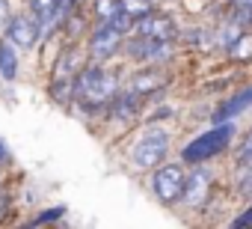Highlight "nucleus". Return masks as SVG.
Segmentation results:
<instances>
[{
  "mask_svg": "<svg viewBox=\"0 0 252 229\" xmlns=\"http://www.w3.org/2000/svg\"><path fill=\"white\" fill-rule=\"evenodd\" d=\"M119 89H122V80L116 72H110L101 63H86L74 77V104L92 113V110H101Z\"/></svg>",
  "mask_w": 252,
  "mask_h": 229,
  "instance_id": "f257e3e1",
  "label": "nucleus"
},
{
  "mask_svg": "<svg viewBox=\"0 0 252 229\" xmlns=\"http://www.w3.org/2000/svg\"><path fill=\"white\" fill-rule=\"evenodd\" d=\"M234 137V125L225 122V125H211L208 131H202L199 137H193L190 143H184L181 149V164L184 167H199V164H208L214 161L217 155H222L228 149Z\"/></svg>",
  "mask_w": 252,
  "mask_h": 229,
  "instance_id": "f03ea898",
  "label": "nucleus"
},
{
  "mask_svg": "<svg viewBox=\"0 0 252 229\" xmlns=\"http://www.w3.org/2000/svg\"><path fill=\"white\" fill-rule=\"evenodd\" d=\"M169 149H172V134L166 128H158V125H149L131 146V167L146 173V170H155L160 167L166 158H169Z\"/></svg>",
  "mask_w": 252,
  "mask_h": 229,
  "instance_id": "7ed1b4c3",
  "label": "nucleus"
},
{
  "mask_svg": "<svg viewBox=\"0 0 252 229\" xmlns=\"http://www.w3.org/2000/svg\"><path fill=\"white\" fill-rule=\"evenodd\" d=\"M184 185H187V167L184 164L163 161L160 167L152 170V193L163 205H175L184 196Z\"/></svg>",
  "mask_w": 252,
  "mask_h": 229,
  "instance_id": "20e7f679",
  "label": "nucleus"
},
{
  "mask_svg": "<svg viewBox=\"0 0 252 229\" xmlns=\"http://www.w3.org/2000/svg\"><path fill=\"white\" fill-rule=\"evenodd\" d=\"M122 45H125V36L119 33V30H113L110 24H95V30L89 33V39H86V60L89 63H107V60H113L119 51H122Z\"/></svg>",
  "mask_w": 252,
  "mask_h": 229,
  "instance_id": "39448f33",
  "label": "nucleus"
},
{
  "mask_svg": "<svg viewBox=\"0 0 252 229\" xmlns=\"http://www.w3.org/2000/svg\"><path fill=\"white\" fill-rule=\"evenodd\" d=\"M169 83H172V75L163 66H143V69H137L128 80L122 83V89L125 92H134L140 98H152V95L163 92Z\"/></svg>",
  "mask_w": 252,
  "mask_h": 229,
  "instance_id": "423d86ee",
  "label": "nucleus"
},
{
  "mask_svg": "<svg viewBox=\"0 0 252 229\" xmlns=\"http://www.w3.org/2000/svg\"><path fill=\"white\" fill-rule=\"evenodd\" d=\"M122 51L128 54L131 60L137 63H146V66H160L172 57V42H155V39H146V36H131L128 42L122 45Z\"/></svg>",
  "mask_w": 252,
  "mask_h": 229,
  "instance_id": "0eeeda50",
  "label": "nucleus"
},
{
  "mask_svg": "<svg viewBox=\"0 0 252 229\" xmlns=\"http://www.w3.org/2000/svg\"><path fill=\"white\" fill-rule=\"evenodd\" d=\"M211 193H214V173H211L205 164L190 167L187 185H184V196H181V199H184L190 208H205L208 199H211Z\"/></svg>",
  "mask_w": 252,
  "mask_h": 229,
  "instance_id": "6e6552de",
  "label": "nucleus"
},
{
  "mask_svg": "<svg viewBox=\"0 0 252 229\" xmlns=\"http://www.w3.org/2000/svg\"><path fill=\"white\" fill-rule=\"evenodd\" d=\"M3 36H6L15 48L33 51V48L39 45V39H42V27H39V21H36L33 12H27V15L21 12V15H12V21L6 24Z\"/></svg>",
  "mask_w": 252,
  "mask_h": 229,
  "instance_id": "1a4fd4ad",
  "label": "nucleus"
},
{
  "mask_svg": "<svg viewBox=\"0 0 252 229\" xmlns=\"http://www.w3.org/2000/svg\"><path fill=\"white\" fill-rule=\"evenodd\" d=\"M134 33L137 36H146V39H155V42H175L178 39V24L172 15H163V12H152L146 18H140L134 24Z\"/></svg>",
  "mask_w": 252,
  "mask_h": 229,
  "instance_id": "9d476101",
  "label": "nucleus"
},
{
  "mask_svg": "<svg viewBox=\"0 0 252 229\" xmlns=\"http://www.w3.org/2000/svg\"><path fill=\"white\" fill-rule=\"evenodd\" d=\"M143 107H146V98H140V95H134V92L119 89V92H116L101 110L107 113V119H113V122H131V119L143 116Z\"/></svg>",
  "mask_w": 252,
  "mask_h": 229,
  "instance_id": "9b49d317",
  "label": "nucleus"
},
{
  "mask_svg": "<svg viewBox=\"0 0 252 229\" xmlns=\"http://www.w3.org/2000/svg\"><path fill=\"white\" fill-rule=\"evenodd\" d=\"M249 107H252V83L243 86V89H237V92H231L222 104H217L214 116H211V125H225V122H231L234 116L246 113Z\"/></svg>",
  "mask_w": 252,
  "mask_h": 229,
  "instance_id": "f8f14e48",
  "label": "nucleus"
},
{
  "mask_svg": "<svg viewBox=\"0 0 252 229\" xmlns=\"http://www.w3.org/2000/svg\"><path fill=\"white\" fill-rule=\"evenodd\" d=\"M18 69H21L18 48L6 36H0V77H3V80H15L18 77Z\"/></svg>",
  "mask_w": 252,
  "mask_h": 229,
  "instance_id": "ddd939ff",
  "label": "nucleus"
},
{
  "mask_svg": "<svg viewBox=\"0 0 252 229\" xmlns=\"http://www.w3.org/2000/svg\"><path fill=\"white\" fill-rule=\"evenodd\" d=\"M48 95L57 101V104H74V77H60L54 75V80L48 83Z\"/></svg>",
  "mask_w": 252,
  "mask_h": 229,
  "instance_id": "4468645a",
  "label": "nucleus"
},
{
  "mask_svg": "<svg viewBox=\"0 0 252 229\" xmlns=\"http://www.w3.org/2000/svg\"><path fill=\"white\" fill-rule=\"evenodd\" d=\"M119 9L128 18L140 21V18H146V15L155 12V3H152V0H119Z\"/></svg>",
  "mask_w": 252,
  "mask_h": 229,
  "instance_id": "2eb2a0df",
  "label": "nucleus"
},
{
  "mask_svg": "<svg viewBox=\"0 0 252 229\" xmlns=\"http://www.w3.org/2000/svg\"><path fill=\"white\" fill-rule=\"evenodd\" d=\"M228 57L237 60V63L252 60V33H240V36L228 45Z\"/></svg>",
  "mask_w": 252,
  "mask_h": 229,
  "instance_id": "dca6fc26",
  "label": "nucleus"
},
{
  "mask_svg": "<svg viewBox=\"0 0 252 229\" xmlns=\"http://www.w3.org/2000/svg\"><path fill=\"white\" fill-rule=\"evenodd\" d=\"M116 12H119V0H95V3H92V15H95L98 24L113 21Z\"/></svg>",
  "mask_w": 252,
  "mask_h": 229,
  "instance_id": "f3484780",
  "label": "nucleus"
},
{
  "mask_svg": "<svg viewBox=\"0 0 252 229\" xmlns=\"http://www.w3.org/2000/svg\"><path fill=\"white\" fill-rule=\"evenodd\" d=\"M246 161H252V125H249V131L243 134V140H240L237 149H234V164L243 167Z\"/></svg>",
  "mask_w": 252,
  "mask_h": 229,
  "instance_id": "a211bd4d",
  "label": "nucleus"
},
{
  "mask_svg": "<svg viewBox=\"0 0 252 229\" xmlns=\"http://www.w3.org/2000/svg\"><path fill=\"white\" fill-rule=\"evenodd\" d=\"M9 21H12V3H9V0H0V33L6 30Z\"/></svg>",
  "mask_w": 252,
  "mask_h": 229,
  "instance_id": "6ab92c4d",
  "label": "nucleus"
},
{
  "mask_svg": "<svg viewBox=\"0 0 252 229\" xmlns=\"http://www.w3.org/2000/svg\"><path fill=\"white\" fill-rule=\"evenodd\" d=\"M234 6H246V9H252V0H231Z\"/></svg>",
  "mask_w": 252,
  "mask_h": 229,
  "instance_id": "aec40b11",
  "label": "nucleus"
},
{
  "mask_svg": "<svg viewBox=\"0 0 252 229\" xmlns=\"http://www.w3.org/2000/svg\"><path fill=\"white\" fill-rule=\"evenodd\" d=\"M234 229H252V226H234Z\"/></svg>",
  "mask_w": 252,
  "mask_h": 229,
  "instance_id": "412c9836",
  "label": "nucleus"
}]
</instances>
